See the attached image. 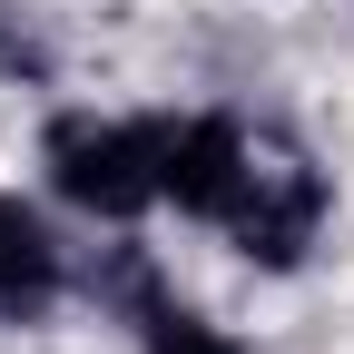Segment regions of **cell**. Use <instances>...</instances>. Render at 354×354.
I'll return each mask as SVG.
<instances>
[{
  "label": "cell",
  "mask_w": 354,
  "mask_h": 354,
  "mask_svg": "<svg viewBox=\"0 0 354 354\" xmlns=\"http://www.w3.org/2000/svg\"><path fill=\"white\" fill-rule=\"evenodd\" d=\"M158 138H167V118H50L39 167L69 207L128 227V216L158 207Z\"/></svg>",
  "instance_id": "cell-1"
},
{
  "label": "cell",
  "mask_w": 354,
  "mask_h": 354,
  "mask_svg": "<svg viewBox=\"0 0 354 354\" xmlns=\"http://www.w3.org/2000/svg\"><path fill=\"white\" fill-rule=\"evenodd\" d=\"M315 227H325V177L305 167V158L256 148V167H246V197H236V216H227L236 256H246V266H266V276H286V266H305Z\"/></svg>",
  "instance_id": "cell-2"
},
{
  "label": "cell",
  "mask_w": 354,
  "mask_h": 354,
  "mask_svg": "<svg viewBox=\"0 0 354 354\" xmlns=\"http://www.w3.org/2000/svg\"><path fill=\"white\" fill-rule=\"evenodd\" d=\"M246 128L236 118H167V138H158V197L177 216H207V227H227L236 197H246Z\"/></svg>",
  "instance_id": "cell-3"
},
{
  "label": "cell",
  "mask_w": 354,
  "mask_h": 354,
  "mask_svg": "<svg viewBox=\"0 0 354 354\" xmlns=\"http://www.w3.org/2000/svg\"><path fill=\"white\" fill-rule=\"evenodd\" d=\"M59 305V236L20 197H0V325H30Z\"/></svg>",
  "instance_id": "cell-4"
},
{
  "label": "cell",
  "mask_w": 354,
  "mask_h": 354,
  "mask_svg": "<svg viewBox=\"0 0 354 354\" xmlns=\"http://www.w3.org/2000/svg\"><path fill=\"white\" fill-rule=\"evenodd\" d=\"M128 315H138V335H148V354H246L236 335H216L207 315H187L177 295H158L138 266H128Z\"/></svg>",
  "instance_id": "cell-5"
}]
</instances>
